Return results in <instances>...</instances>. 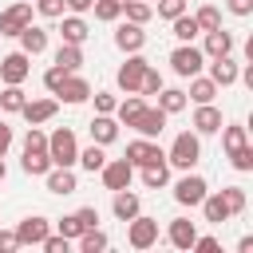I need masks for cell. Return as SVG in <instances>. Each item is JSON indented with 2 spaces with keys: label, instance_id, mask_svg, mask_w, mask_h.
I'll return each instance as SVG.
<instances>
[{
  "label": "cell",
  "instance_id": "1",
  "mask_svg": "<svg viewBox=\"0 0 253 253\" xmlns=\"http://www.w3.org/2000/svg\"><path fill=\"white\" fill-rule=\"evenodd\" d=\"M166 162H170L174 170H194V166L202 162V134L178 130L174 142H170V150H166Z\"/></svg>",
  "mask_w": 253,
  "mask_h": 253
},
{
  "label": "cell",
  "instance_id": "2",
  "mask_svg": "<svg viewBox=\"0 0 253 253\" xmlns=\"http://www.w3.org/2000/svg\"><path fill=\"white\" fill-rule=\"evenodd\" d=\"M47 158H51V166H75L79 142H75V130L71 126H55L47 134Z\"/></svg>",
  "mask_w": 253,
  "mask_h": 253
},
{
  "label": "cell",
  "instance_id": "3",
  "mask_svg": "<svg viewBox=\"0 0 253 253\" xmlns=\"http://www.w3.org/2000/svg\"><path fill=\"white\" fill-rule=\"evenodd\" d=\"M206 194H210V182L202 174H194V170H182V178L174 182V202L186 206V210H198Z\"/></svg>",
  "mask_w": 253,
  "mask_h": 253
},
{
  "label": "cell",
  "instance_id": "4",
  "mask_svg": "<svg viewBox=\"0 0 253 253\" xmlns=\"http://www.w3.org/2000/svg\"><path fill=\"white\" fill-rule=\"evenodd\" d=\"M202 67H206V51H202L198 43H178V47L170 51V71H174V75L190 79V75H198Z\"/></svg>",
  "mask_w": 253,
  "mask_h": 253
},
{
  "label": "cell",
  "instance_id": "5",
  "mask_svg": "<svg viewBox=\"0 0 253 253\" xmlns=\"http://www.w3.org/2000/svg\"><path fill=\"white\" fill-rule=\"evenodd\" d=\"M146 55L142 51H130L123 63H119V71H115V83H119V91L123 95H138V83H142V71H146Z\"/></svg>",
  "mask_w": 253,
  "mask_h": 253
},
{
  "label": "cell",
  "instance_id": "6",
  "mask_svg": "<svg viewBox=\"0 0 253 253\" xmlns=\"http://www.w3.org/2000/svg\"><path fill=\"white\" fill-rule=\"evenodd\" d=\"M126 245H130V249H150V245H158V217L134 213V217L126 221Z\"/></svg>",
  "mask_w": 253,
  "mask_h": 253
},
{
  "label": "cell",
  "instance_id": "7",
  "mask_svg": "<svg viewBox=\"0 0 253 253\" xmlns=\"http://www.w3.org/2000/svg\"><path fill=\"white\" fill-rule=\"evenodd\" d=\"M99 178H103V186L115 194V190H126V186L134 182V166H130L126 158H107L103 170H99Z\"/></svg>",
  "mask_w": 253,
  "mask_h": 253
},
{
  "label": "cell",
  "instance_id": "8",
  "mask_svg": "<svg viewBox=\"0 0 253 253\" xmlns=\"http://www.w3.org/2000/svg\"><path fill=\"white\" fill-rule=\"evenodd\" d=\"M28 24H32V4L28 0H16L0 12V36H20Z\"/></svg>",
  "mask_w": 253,
  "mask_h": 253
},
{
  "label": "cell",
  "instance_id": "9",
  "mask_svg": "<svg viewBox=\"0 0 253 253\" xmlns=\"http://www.w3.org/2000/svg\"><path fill=\"white\" fill-rule=\"evenodd\" d=\"M87 40H91V24H87L83 16H75V12H63V16H59V43L83 47Z\"/></svg>",
  "mask_w": 253,
  "mask_h": 253
},
{
  "label": "cell",
  "instance_id": "10",
  "mask_svg": "<svg viewBox=\"0 0 253 253\" xmlns=\"http://www.w3.org/2000/svg\"><path fill=\"white\" fill-rule=\"evenodd\" d=\"M123 158H126V162L138 170V166H146V162H158V158H166V150H162L154 138H142V134H138L134 142H126V154H123Z\"/></svg>",
  "mask_w": 253,
  "mask_h": 253
},
{
  "label": "cell",
  "instance_id": "11",
  "mask_svg": "<svg viewBox=\"0 0 253 253\" xmlns=\"http://www.w3.org/2000/svg\"><path fill=\"white\" fill-rule=\"evenodd\" d=\"M47 233H51V221H47L43 213H28V217L16 225V241H20V249H24V245H40Z\"/></svg>",
  "mask_w": 253,
  "mask_h": 253
},
{
  "label": "cell",
  "instance_id": "12",
  "mask_svg": "<svg viewBox=\"0 0 253 253\" xmlns=\"http://www.w3.org/2000/svg\"><path fill=\"white\" fill-rule=\"evenodd\" d=\"M32 75V55L28 51H8L0 59V83H24Z\"/></svg>",
  "mask_w": 253,
  "mask_h": 253
},
{
  "label": "cell",
  "instance_id": "13",
  "mask_svg": "<svg viewBox=\"0 0 253 253\" xmlns=\"http://www.w3.org/2000/svg\"><path fill=\"white\" fill-rule=\"evenodd\" d=\"M55 99H59V103H67V107H79V103H87V99H91V83H87L79 71H71V75L59 83Z\"/></svg>",
  "mask_w": 253,
  "mask_h": 253
},
{
  "label": "cell",
  "instance_id": "14",
  "mask_svg": "<svg viewBox=\"0 0 253 253\" xmlns=\"http://www.w3.org/2000/svg\"><path fill=\"white\" fill-rule=\"evenodd\" d=\"M43 186H47V194L67 198V194H75V190H79V178H75V170H71V166H51V170L43 174Z\"/></svg>",
  "mask_w": 253,
  "mask_h": 253
},
{
  "label": "cell",
  "instance_id": "15",
  "mask_svg": "<svg viewBox=\"0 0 253 253\" xmlns=\"http://www.w3.org/2000/svg\"><path fill=\"white\" fill-rule=\"evenodd\" d=\"M221 111L213 107V103H194V119H190V126H194V134H217L221 130Z\"/></svg>",
  "mask_w": 253,
  "mask_h": 253
},
{
  "label": "cell",
  "instance_id": "16",
  "mask_svg": "<svg viewBox=\"0 0 253 253\" xmlns=\"http://www.w3.org/2000/svg\"><path fill=\"white\" fill-rule=\"evenodd\" d=\"M115 47L123 51V55H130V51H142L146 47V32H142V24H119L115 28Z\"/></svg>",
  "mask_w": 253,
  "mask_h": 253
},
{
  "label": "cell",
  "instance_id": "17",
  "mask_svg": "<svg viewBox=\"0 0 253 253\" xmlns=\"http://www.w3.org/2000/svg\"><path fill=\"white\" fill-rule=\"evenodd\" d=\"M206 67H210V79H213L217 87H233V83H237V75H241V63H237L233 55L206 59Z\"/></svg>",
  "mask_w": 253,
  "mask_h": 253
},
{
  "label": "cell",
  "instance_id": "18",
  "mask_svg": "<svg viewBox=\"0 0 253 253\" xmlns=\"http://www.w3.org/2000/svg\"><path fill=\"white\" fill-rule=\"evenodd\" d=\"M202 51H206V59H217V55H233V32H225V28L202 32Z\"/></svg>",
  "mask_w": 253,
  "mask_h": 253
},
{
  "label": "cell",
  "instance_id": "19",
  "mask_svg": "<svg viewBox=\"0 0 253 253\" xmlns=\"http://www.w3.org/2000/svg\"><path fill=\"white\" fill-rule=\"evenodd\" d=\"M55 111H59V99H55V95H51V99H28V103L20 107V115H24L32 126L51 123V119H55Z\"/></svg>",
  "mask_w": 253,
  "mask_h": 253
},
{
  "label": "cell",
  "instance_id": "20",
  "mask_svg": "<svg viewBox=\"0 0 253 253\" xmlns=\"http://www.w3.org/2000/svg\"><path fill=\"white\" fill-rule=\"evenodd\" d=\"M111 213H115L119 221H130L134 213H142V198H138L130 186H126V190H115V194H111Z\"/></svg>",
  "mask_w": 253,
  "mask_h": 253
},
{
  "label": "cell",
  "instance_id": "21",
  "mask_svg": "<svg viewBox=\"0 0 253 253\" xmlns=\"http://www.w3.org/2000/svg\"><path fill=\"white\" fill-rule=\"evenodd\" d=\"M166 111H158V107H142V115L134 119V130L142 134V138H158L162 130H166Z\"/></svg>",
  "mask_w": 253,
  "mask_h": 253
},
{
  "label": "cell",
  "instance_id": "22",
  "mask_svg": "<svg viewBox=\"0 0 253 253\" xmlns=\"http://www.w3.org/2000/svg\"><path fill=\"white\" fill-rule=\"evenodd\" d=\"M194 237H198V221H190V217H174V221L166 225V241H170L174 249H190Z\"/></svg>",
  "mask_w": 253,
  "mask_h": 253
},
{
  "label": "cell",
  "instance_id": "23",
  "mask_svg": "<svg viewBox=\"0 0 253 253\" xmlns=\"http://www.w3.org/2000/svg\"><path fill=\"white\" fill-rule=\"evenodd\" d=\"M87 130H91V142L111 146V142L119 138V119H115V115H95V119L87 123Z\"/></svg>",
  "mask_w": 253,
  "mask_h": 253
},
{
  "label": "cell",
  "instance_id": "24",
  "mask_svg": "<svg viewBox=\"0 0 253 253\" xmlns=\"http://www.w3.org/2000/svg\"><path fill=\"white\" fill-rule=\"evenodd\" d=\"M20 170L32 174V178H43L51 170V158H47V146H24V158H20Z\"/></svg>",
  "mask_w": 253,
  "mask_h": 253
},
{
  "label": "cell",
  "instance_id": "25",
  "mask_svg": "<svg viewBox=\"0 0 253 253\" xmlns=\"http://www.w3.org/2000/svg\"><path fill=\"white\" fill-rule=\"evenodd\" d=\"M202 217L210 221V225H221V221H229L233 213H229V206H225V198H221V190H210L206 198H202Z\"/></svg>",
  "mask_w": 253,
  "mask_h": 253
},
{
  "label": "cell",
  "instance_id": "26",
  "mask_svg": "<svg viewBox=\"0 0 253 253\" xmlns=\"http://www.w3.org/2000/svg\"><path fill=\"white\" fill-rule=\"evenodd\" d=\"M16 40H20V51H28V55H43L47 51V28H40V24H28Z\"/></svg>",
  "mask_w": 253,
  "mask_h": 253
},
{
  "label": "cell",
  "instance_id": "27",
  "mask_svg": "<svg viewBox=\"0 0 253 253\" xmlns=\"http://www.w3.org/2000/svg\"><path fill=\"white\" fill-rule=\"evenodd\" d=\"M217 91H221V87H217L210 75L198 71V75H190V91H186V99H190V103H213Z\"/></svg>",
  "mask_w": 253,
  "mask_h": 253
},
{
  "label": "cell",
  "instance_id": "28",
  "mask_svg": "<svg viewBox=\"0 0 253 253\" xmlns=\"http://www.w3.org/2000/svg\"><path fill=\"white\" fill-rule=\"evenodd\" d=\"M138 178H142V186H146V190H162V186L170 182V162H166V158L146 162V166H138Z\"/></svg>",
  "mask_w": 253,
  "mask_h": 253
},
{
  "label": "cell",
  "instance_id": "29",
  "mask_svg": "<svg viewBox=\"0 0 253 253\" xmlns=\"http://www.w3.org/2000/svg\"><path fill=\"white\" fill-rule=\"evenodd\" d=\"M158 111H166V115H182L186 107H190V99H186V91L182 87H166L162 83V91H158V103H154Z\"/></svg>",
  "mask_w": 253,
  "mask_h": 253
},
{
  "label": "cell",
  "instance_id": "30",
  "mask_svg": "<svg viewBox=\"0 0 253 253\" xmlns=\"http://www.w3.org/2000/svg\"><path fill=\"white\" fill-rule=\"evenodd\" d=\"M170 32H174V40H178V43H194V40L202 36V28H198V20H194L190 12L174 16V20H170Z\"/></svg>",
  "mask_w": 253,
  "mask_h": 253
},
{
  "label": "cell",
  "instance_id": "31",
  "mask_svg": "<svg viewBox=\"0 0 253 253\" xmlns=\"http://www.w3.org/2000/svg\"><path fill=\"white\" fill-rule=\"evenodd\" d=\"M142 107H146V99H142V95H126V99H119V107H115L119 126H134V119L142 115Z\"/></svg>",
  "mask_w": 253,
  "mask_h": 253
},
{
  "label": "cell",
  "instance_id": "32",
  "mask_svg": "<svg viewBox=\"0 0 253 253\" xmlns=\"http://www.w3.org/2000/svg\"><path fill=\"white\" fill-rule=\"evenodd\" d=\"M24 103H28L24 83H4V91H0V111H4V115H20Z\"/></svg>",
  "mask_w": 253,
  "mask_h": 253
},
{
  "label": "cell",
  "instance_id": "33",
  "mask_svg": "<svg viewBox=\"0 0 253 253\" xmlns=\"http://www.w3.org/2000/svg\"><path fill=\"white\" fill-rule=\"evenodd\" d=\"M217 134H221V150H225V154H233L237 146H245V142H249V130H245L241 123H221V130H217Z\"/></svg>",
  "mask_w": 253,
  "mask_h": 253
},
{
  "label": "cell",
  "instance_id": "34",
  "mask_svg": "<svg viewBox=\"0 0 253 253\" xmlns=\"http://www.w3.org/2000/svg\"><path fill=\"white\" fill-rule=\"evenodd\" d=\"M103 162H107V146H99V142L83 146V150H79V158H75V166H83L87 174H99V170H103Z\"/></svg>",
  "mask_w": 253,
  "mask_h": 253
},
{
  "label": "cell",
  "instance_id": "35",
  "mask_svg": "<svg viewBox=\"0 0 253 253\" xmlns=\"http://www.w3.org/2000/svg\"><path fill=\"white\" fill-rule=\"evenodd\" d=\"M75 245H79L83 253H103V249L111 245V237H107V233H103L99 225H91V229H83V233L75 237Z\"/></svg>",
  "mask_w": 253,
  "mask_h": 253
},
{
  "label": "cell",
  "instance_id": "36",
  "mask_svg": "<svg viewBox=\"0 0 253 253\" xmlns=\"http://www.w3.org/2000/svg\"><path fill=\"white\" fill-rule=\"evenodd\" d=\"M55 63H59L63 71H79V67H83V47H75V43H59V47H55Z\"/></svg>",
  "mask_w": 253,
  "mask_h": 253
},
{
  "label": "cell",
  "instance_id": "37",
  "mask_svg": "<svg viewBox=\"0 0 253 253\" xmlns=\"http://www.w3.org/2000/svg\"><path fill=\"white\" fill-rule=\"evenodd\" d=\"M91 12H95V20H99V24H119L123 4H119V0H95V4H91Z\"/></svg>",
  "mask_w": 253,
  "mask_h": 253
},
{
  "label": "cell",
  "instance_id": "38",
  "mask_svg": "<svg viewBox=\"0 0 253 253\" xmlns=\"http://www.w3.org/2000/svg\"><path fill=\"white\" fill-rule=\"evenodd\" d=\"M194 20H198L202 32H213V28H221V8H217V4H202V8L194 12Z\"/></svg>",
  "mask_w": 253,
  "mask_h": 253
},
{
  "label": "cell",
  "instance_id": "39",
  "mask_svg": "<svg viewBox=\"0 0 253 253\" xmlns=\"http://www.w3.org/2000/svg\"><path fill=\"white\" fill-rule=\"evenodd\" d=\"M123 16H126L130 24H142V28H146V24H150V16H154V8H150V4H142V0H126V4H123Z\"/></svg>",
  "mask_w": 253,
  "mask_h": 253
},
{
  "label": "cell",
  "instance_id": "40",
  "mask_svg": "<svg viewBox=\"0 0 253 253\" xmlns=\"http://www.w3.org/2000/svg\"><path fill=\"white\" fill-rule=\"evenodd\" d=\"M225 158H229V166H233L237 174H249V170H253V146H249V142H245V146H237V150H233V154H225Z\"/></svg>",
  "mask_w": 253,
  "mask_h": 253
},
{
  "label": "cell",
  "instance_id": "41",
  "mask_svg": "<svg viewBox=\"0 0 253 253\" xmlns=\"http://www.w3.org/2000/svg\"><path fill=\"white\" fill-rule=\"evenodd\" d=\"M221 198H225V206H229V213L237 217V213H245V206H249V198H245V190L241 186H225L221 190Z\"/></svg>",
  "mask_w": 253,
  "mask_h": 253
},
{
  "label": "cell",
  "instance_id": "42",
  "mask_svg": "<svg viewBox=\"0 0 253 253\" xmlns=\"http://www.w3.org/2000/svg\"><path fill=\"white\" fill-rule=\"evenodd\" d=\"M158 91H162V75H158V67H150V63H146L142 83H138V95L146 99V95H158Z\"/></svg>",
  "mask_w": 253,
  "mask_h": 253
},
{
  "label": "cell",
  "instance_id": "43",
  "mask_svg": "<svg viewBox=\"0 0 253 253\" xmlns=\"http://www.w3.org/2000/svg\"><path fill=\"white\" fill-rule=\"evenodd\" d=\"M67 75H71V71H63L59 63H51V67L43 71V91H47V95H55V91H59V83H63Z\"/></svg>",
  "mask_w": 253,
  "mask_h": 253
},
{
  "label": "cell",
  "instance_id": "44",
  "mask_svg": "<svg viewBox=\"0 0 253 253\" xmlns=\"http://www.w3.org/2000/svg\"><path fill=\"white\" fill-rule=\"evenodd\" d=\"M91 99H95V115H115V107H119V95L115 91H95Z\"/></svg>",
  "mask_w": 253,
  "mask_h": 253
},
{
  "label": "cell",
  "instance_id": "45",
  "mask_svg": "<svg viewBox=\"0 0 253 253\" xmlns=\"http://www.w3.org/2000/svg\"><path fill=\"white\" fill-rule=\"evenodd\" d=\"M55 233H63L67 241H75V237L83 233V225H79V217H75V213H63V217L55 221Z\"/></svg>",
  "mask_w": 253,
  "mask_h": 253
},
{
  "label": "cell",
  "instance_id": "46",
  "mask_svg": "<svg viewBox=\"0 0 253 253\" xmlns=\"http://www.w3.org/2000/svg\"><path fill=\"white\" fill-rule=\"evenodd\" d=\"M36 12H40L43 20H59V16L67 12V4H63V0H36Z\"/></svg>",
  "mask_w": 253,
  "mask_h": 253
},
{
  "label": "cell",
  "instance_id": "47",
  "mask_svg": "<svg viewBox=\"0 0 253 253\" xmlns=\"http://www.w3.org/2000/svg\"><path fill=\"white\" fill-rule=\"evenodd\" d=\"M40 249H43V253H67V249H71V241H67L63 233H47V237L40 241Z\"/></svg>",
  "mask_w": 253,
  "mask_h": 253
},
{
  "label": "cell",
  "instance_id": "48",
  "mask_svg": "<svg viewBox=\"0 0 253 253\" xmlns=\"http://www.w3.org/2000/svg\"><path fill=\"white\" fill-rule=\"evenodd\" d=\"M162 20H174V16H182L186 12V0H158V8H154Z\"/></svg>",
  "mask_w": 253,
  "mask_h": 253
},
{
  "label": "cell",
  "instance_id": "49",
  "mask_svg": "<svg viewBox=\"0 0 253 253\" xmlns=\"http://www.w3.org/2000/svg\"><path fill=\"white\" fill-rule=\"evenodd\" d=\"M75 217H79V225H83V229L99 225V210H95V206H79V210H75Z\"/></svg>",
  "mask_w": 253,
  "mask_h": 253
},
{
  "label": "cell",
  "instance_id": "50",
  "mask_svg": "<svg viewBox=\"0 0 253 253\" xmlns=\"http://www.w3.org/2000/svg\"><path fill=\"white\" fill-rule=\"evenodd\" d=\"M225 8H229V16H237V20L253 16V0H225Z\"/></svg>",
  "mask_w": 253,
  "mask_h": 253
},
{
  "label": "cell",
  "instance_id": "51",
  "mask_svg": "<svg viewBox=\"0 0 253 253\" xmlns=\"http://www.w3.org/2000/svg\"><path fill=\"white\" fill-rule=\"evenodd\" d=\"M217 245H221V241H217V237H210V233H206V237H202V233H198V237H194V245H190V249H198V253H217Z\"/></svg>",
  "mask_w": 253,
  "mask_h": 253
},
{
  "label": "cell",
  "instance_id": "52",
  "mask_svg": "<svg viewBox=\"0 0 253 253\" xmlns=\"http://www.w3.org/2000/svg\"><path fill=\"white\" fill-rule=\"evenodd\" d=\"M20 241H16V229H0V253H16Z\"/></svg>",
  "mask_w": 253,
  "mask_h": 253
},
{
  "label": "cell",
  "instance_id": "53",
  "mask_svg": "<svg viewBox=\"0 0 253 253\" xmlns=\"http://www.w3.org/2000/svg\"><path fill=\"white\" fill-rule=\"evenodd\" d=\"M12 138H16V134H12V126H8V123H0V158L12 150Z\"/></svg>",
  "mask_w": 253,
  "mask_h": 253
},
{
  "label": "cell",
  "instance_id": "54",
  "mask_svg": "<svg viewBox=\"0 0 253 253\" xmlns=\"http://www.w3.org/2000/svg\"><path fill=\"white\" fill-rule=\"evenodd\" d=\"M63 4H67V12L83 16V12H91V4H95V0H63Z\"/></svg>",
  "mask_w": 253,
  "mask_h": 253
},
{
  "label": "cell",
  "instance_id": "55",
  "mask_svg": "<svg viewBox=\"0 0 253 253\" xmlns=\"http://www.w3.org/2000/svg\"><path fill=\"white\" fill-rule=\"evenodd\" d=\"M4 178H8V166H4V158H0V182H4Z\"/></svg>",
  "mask_w": 253,
  "mask_h": 253
},
{
  "label": "cell",
  "instance_id": "56",
  "mask_svg": "<svg viewBox=\"0 0 253 253\" xmlns=\"http://www.w3.org/2000/svg\"><path fill=\"white\" fill-rule=\"evenodd\" d=\"M119 4H126V0H119Z\"/></svg>",
  "mask_w": 253,
  "mask_h": 253
}]
</instances>
